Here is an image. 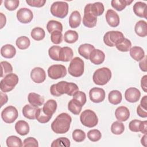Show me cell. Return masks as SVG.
<instances>
[{"instance_id": "41", "label": "cell", "mask_w": 147, "mask_h": 147, "mask_svg": "<svg viewBox=\"0 0 147 147\" xmlns=\"http://www.w3.org/2000/svg\"><path fill=\"white\" fill-rule=\"evenodd\" d=\"M124 125L120 121H115L111 126V131L114 134H121L124 131Z\"/></svg>"}, {"instance_id": "46", "label": "cell", "mask_w": 147, "mask_h": 147, "mask_svg": "<svg viewBox=\"0 0 147 147\" xmlns=\"http://www.w3.org/2000/svg\"><path fill=\"white\" fill-rule=\"evenodd\" d=\"M101 137L102 134L100 131L97 129L90 130L87 133L88 138L92 142H96L99 141L101 138Z\"/></svg>"}, {"instance_id": "7", "label": "cell", "mask_w": 147, "mask_h": 147, "mask_svg": "<svg viewBox=\"0 0 147 147\" xmlns=\"http://www.w3.org/2000/svg\"><path fill=\"white\" fill-rule=\"evenodd\" d=\"M125 38L123 34L119 31L111 30L106 32L103 37L104 43L109 47H115V45Z\"/></svg>"}, {"instance_id": "24", "label": "cell", "mask_w": 147, "mask_h": 147, "mask_svg": "<svg viewBox=\"0 0 147 147\" xmlns=\"http://www.w3.org/2000/svg\"><path fill=\"white\" fill-rule=\"evenodd\" d=\"M38 107L32 105H26L22 109L23 115L29 119H34L36 118V113Z\"/></svg>"}, {"instance_id": "22", "label": "cell", "mask_w": 147, "mask_h": 147, "mask_svg": "<svg viewBox=\"0 0 147 147\" xmlns=\"http://www.w3.org/2000/svg\"><path fill=\"white\" fill-rule=\"evenodd\" d=\"M57 106V102L54 99H49L44 105L42 110L45 114L52 116L56 110Z\"/></svg>"}, {"instance_id": "6", "label": "cell", "mask_w": 147, "mask_h": 147, "mask_svg": "<svg viewBox=\"0 0 147 147\" xmlns=\"http://www.w3.org/2000/svg\"><path fill=\"white\" fill-rule=\"evenodd\" d=\"M80 120L83 125L88 127H93L98 123V118L94 111L91 110L83 111L80 116Z\"/></svg>"}, {"instance_id": "53", "label": "cell", "mask_w": 147, "mask_h": 147, "mask_svg": "<svg viewBox=\"0 0 147 147\" xmlns=\"http://www.w3.org/2000/svg\"><path fill=\"white\" fill-rule=\"evenodd\" d=\"M26 2L30 6L41 7H42L45 2V0H26Z\"/></svg>"}, {"instance_id": "50", "label": "cell", "mask_w": 147, "mask_h": 147, "mask_svg": "<svg viewBox=\"0 0 147 147\" xmlns=\"http://www.w3.org/2000/svg\"><path fill=\"white\" fill-rule=\"evenodd\" d=\"M22 146L27 147V146H33V147H38V143L37 140L34 137H28L25 139L23 141Z\"/></svg>"}, {"instance_id": "35", "label": "cell", "mask_w": 147, "mask_h": 147, "mask_svg": "<svg viewBox=\"0 0 147 147\" xmlns=\"http://www.w3.org/2000/svg\"><path fill=\"white\" fill-rule=\"evenodd\" d=\"M47 29L49 33L55 30L63 31V25L61 23L55 20H50L47 24Z\"/></svg>"}, {"instance_id": "9", "label": "cell", "mask_w": 147, "mask_h": 147, "mask_svg": "<svg viewBox=\"0 0 147 147\" xmlns=\"http://www.w3.org/2000/svg\"><path fill=\"white\" fill-rule=\"evenodd\" d=\"M18 113L17 109L13 106L5 107L1 113V117L3 121L7 123H13L17 118Z\"/></svg>"}, {"instance_id": "19", "label": "cell", "mask_w": 147, "mask_h": 147, "mask_svg": "<svg viewBox=\"0 0 147 147\" xmlns=\"http://www.w3.org/2000/svg\"><path fill=\"white\" fill-rule=\"evenodd\" d=\"M115 116L118 121H126L130 117L129 110L125 106H119L115 111Z\"/></svg>"}, {"instance_id": "56", "label": "cell", "mask_w": 147, "mask_h": 147, "mask_svg": "<svg viewBox=\"0 0 147 147\" xmlns=\"http://www.w3.org/2000/svg\"><path fill=\"white\" fill-rule=\"evenodd\" d=\"M141 61L139 63V67L141 71L144 72H146L147 68H146V56H145L143 59L140 60Z\"/></svg>"}, {"instance_id": "3", "label": "cell", "mask_w": 147, "mask_h": 147, "mask_svg": "<svg viewBox=\"0 0 147 147\" xmlns=\"http://www.w3.org/2000/svg\"><path fill=\"white\" fill-rule=\"evenodd\" d=\"M18 76L13 73L6 75L1 81L0 88L3 92H9L14 89L18 83Z\"/></svg>"}, {"instance_id": "57", "label": "cell", "mask_w": 147, "mask_h": 147, "mask_svg": "<svg viewBox=\"0 0 147 147\" xmlns=\"http://www.w3.org/2000/svg\"><path fill=\"white\" fill-rule=\"evenodd\" d=\"M140 131H141L143 134L147 133V121H141L140 125Z\"/></svg>"}, {"instance_id": "10", "label": "cell", "mask_w": 147, "mask_h": 147, "mask_svg": "<svg viewBox=\"0 0 147 147\" xmlns=\"http://www.w3.org/2000/svg\"><path fill=\"white\" fill-rule=\"evenodd\" d=\"M97 17L95 16L90 11V4L86 5L84 10V16L83 17V25L89 28H94L96 26Z\"/></svg>"}, {"instance_id": "58", "label": "cell", "mask_w": 147, "mask_h": 147, "mask_svg": "<svg viewBox=\"0 0 147 147\" xmlns=\"http://www.w3.org/2000/svg\"><path fill=\"white\" fill-rule=\"evenodd\" d=\"M1 107H2L4 104L6 103L8 100L7 95L5 94V92H1Z\"/></svg>"}, {"instance_id": "43", "label": "cell", "mask_w": 147, "mask_h": 147, "mask_svg": "<svg viewBox=\"0 0 147 147\" xmlns=\"http://www.w3.org/2000/svg\"><path fill=\"white\" fill-rule=\"evenodd\" d=\"M70 146V141L66 137H60L55 140H54L52 144V147L57 146H66L69 147Z\"/></svg>"}, {"instance_id": "15", "label": "cell", "mask_w": 147, "mask_h": 147, "mask_svg": "<svg viewBox=\"0 0 147 147\" xmlns=\"http://www.w3.org/2000/svg\"><path fill=\"white\" fill-rule=\"evenodd\" d=\"M67 82L61 81L52 84L50 88L51 94L55 96H60L66 93V84Z\"/></svg>"}, {"instance_id": "52", "label": "cell", "mask_w": 147, "mask_h": 147, "mask_svg": "<svg viewBox=\"0 0 147 147\" xmlns=\"http://www.w3.org/2000/svg\"><path fill=\"white\" fill-rule=\"evenodd\" d=\"M141 121L138 119H134L130 122L129 125V129L133 132H138L140 131V125Z\"/></svg>"}, {"instance_id": "31", "label": "cell", "mask_w": 147, "mask_h": 147, "mask_svg": "<svg viewBox=\"0 0 147 147\" xmlns=\"http://www.w3.org/2000/svg\"><path fill=\"white\" fill-rule=\"evenodd\" d=\"M122 94L118 90H112L108 95V99L110 103L117 105L121 103L122 100Z\"/></svg>"}, {"instance_id": "20", "label": "cell", "mask_w": 147, "mask_h": 147, "mask_svg": "<svg viewBox=\"0 0 147 147\" xmlns=\"http://www.w3.org/2000/svg\"><path fill=\"white\" fill-rule=\"evenodd\" d=\"M74 55V52L72 49L68 47H64L61 48L59 54V61L67 62L72 60Z\"/></svg>"}, {"instance_id": "39", "label": "cell", "mask_w": 147, "mask_h": 147, "mask_svg": "<svg viewBox=\"0 0 147 147\" xmlns=\"http://www.w3.org/2000/svg\"><path fill=\"white\" fill-rule=\"evenodd\" d=\"M6 145L8 147H21L22 146V143L21 140L16 136H10L6 139Z\"/></svg>"}, {"instance_id": "40", "label": "cell", "mask_w": 147, "mask_h": 147, "mask_svg": "<svg viewBox=\"0 0 147 147\" xmlns=\"http://www.w3.org/2000/svg\"><path fill=\"white\" fill-rule=\"evenodd\" d=\"M131 46V41L126 38H125L123 40L115 45L117 49L121 52H128L130 49Z\"/></svg>"}, {"instance_id": "37", "label": "cell", "mask_w": 147, "mask_h": 147, "mask_svg": "<svg viewBox=\"0 0 147 147\" xmlns=\"http://www.w3.org/2000/svg\"><path fill=\"white\" fill-rule=\"evenodd\" d=\"M30 35L34 40L36 41H40L45 37V33L42 28L40 27H36L32 29Z\"/></svg>"}, {"instance_id": "28", "label": "cell", "mask_w": 147, "mask_h": 147, "mask_svg": "<svg viewBox=\"0 0 147 147\" xmlns=\"http://www.w3.org/2000/svg\"><path fill=\"white\" fill-rule=\"evenodd\" d=\"M129 51L130 56L137 61L141 60L145 56L144 49L140 47H133Z\"/></svg>"}, {"instance_id": "49", "label": "cell", "mask_w": 147, "mask_h": 147, "mask_svg": "<svg viewBox=\"0 0 147 147\" xmlns=\"http://www.w3.org/2000/svg\"><path fill=\"white\" fill-rule=\"evenodd\" d=\"M79 91L78 86L74 83L67 82L66 85V94L69 96H73Z\"/></svg>"}, {"instance_id": "2", "label": "cell", "mask_w": 147, "mask_h": 147, "mask_svg": "<svg viewBox=\"0 0 147 147\" xmlns=\"http://www.w3.org/2000/svg\"><path fill=\"white\" fill-rule=\"evenodd\" d=\"M111 78V71L107 67H103L96 69L92 76L93 82L99 86L107 84Z\"/></svg>"}, {"instance_id": "36", "label": "cell", "mask_w": 147, "mask_h": 147, "mask_svg": "<svg viewBox=\"0 0 147 147\" xmlns=\"http://www.w3.org/2000/svg\"><path fill=\"white\" fill-rule=\"evenodd\" d=\"M16 44L19 49H26L30 46V41L26 36H20L16 40Z\"/></svg>"}, {"instance_id": "21", "label": "cell", "mask_w": 147, "mask_h": 147, "mask_svg": "<svg viewBox=\"0 0 147 147\" xmlns=\"http://www.w3.org/2000/svg\"><path fill=\"white\" fill-rule=\"evenodd\" d=\"M16 53L15 47L11 44H6L1 48V55L5 58H13Z\"/></svg>"}, {"instance_id": "13", "label": "cell", "mask_w": 147, "mask_h": 147, "mask_svg": "<svg viewBox=\"0 0 147 147\" xmlns=\"http://www.w3.org/2000/svg\"><path fill=\"white\" fill-rule=\"evenodd\" d=\"M30 78L32 80L36 83H41L46 79V74L43 68L41 67H35L31 71Z\"/></svg>"}, {"instance_id": "55", "label": "cell", "mask_w": 147, "mask_h": 147, "mask_svg": "<svg viewBox=\"0 0 147 147\" xmlns=\"http://www.w3.org/2000/svg\"><path fill=\"white\" fill-rule=\"evenodd\" d=\"M141 86L144 92H147V76L144 75L141 80Z\"/></svg>"}, {"instance_id": "11", "label": "cell", "mask_w": 147, "mask_h": 147, "mask_svg": "<svg viewBox=\"0 0 147 147\" xmlns=\"http://www.w3.org/2000/svg\"><path fill=\"white\" fill-rule=\"evenodd\" d=\"M17 18L21 23L28 24L33 20V14L29 9L23 7L17 11Z\"/></svg>"}, {"instance_id": "14", "label": "cell", "mask_w": 147, "mask_h": 147, "mask_svg": "<svg viewBox=\"0 0 147 147\" xmlns=\"http://www.w3.org/2000/svg\"><path fill=\"white\" fill-rule=\"evenodd\" d=\"M141 96L140 90L135 87H130L125 92L126 100L130 103H135L138 101Z\"/></svg>"}, {"instance_id": "54", "label": "cell", "mask_w": 147, "mask_h": 147, "mask_svg": "<svg viewBox=\"0 0 147 147\" xmlns=\"http://www.w3.org/2000/svg\"><path fill=\"white\" fill-rule=\"evenodd\" d=\"M137 114L142 118L147 117V110L146 109L144 108L141 105H139L137 108Z\"/></svg>"}, {"instance_id": "5", "label": "cell", "mask_w": 147, "mask_h": 147, "mask_svg": "<svg viewBox=\"0 0 147 147\" xmlns=\"http://www.w3.org/2000/svg\"><path fill=\"white\" fill-rule=\"evenodd\" d=\"M50 10L53 16L60 18H64L68 14V5L66 2L56 1L52 4Z\"/></svg>"}, {"instance_id": "59", "label": "cell", "mask_w": 147, "mask_h": 147, "mask_svg": "<svg viewBox=\"0 0 147 147\" xmlns=\"http://www.w3.org/2000/svg\"><path fill=\"white\" fill-rule=\"evenodd\" d=\"M0 17H1V28H0L2 29L3 27L6 25V16L2 13H0Z\"/></svg>"}, {"instance_id": "45", "label": "cell", "mask_w": 147, "mask_h": 147, "mask_svg": "<svg viewBox=\"0 0 147 147\" xmlns=\"http://www.w3.org/2000/svg\"><path fill=\"white\" fill-rule=\"evenodd\" d=\"M72 136L74 141L78 142H80L84 141L86 138V133L82 130L75 129L74 130Z\"/></svg>"}, {"instance_id": "23", "label": "cell", "mask_w": 147, "mask_h": 147, "mask_svg": "<svg viewBox=\"0 0 147 147\" xmlns=\"http://www.w3.org/2000/svg\"><path fill=\"white\" fill-rule=\"evenodd\" d=\"M15 129L18 134L21 136H25L29 132V126L28 122L24 120H20L16 122Z\"/></svg>"}, {"instance_id": "17", "label": "cell", "mask_w": 147, "mask_h": 147, "mask_svg": "<svg viewBox=\"0 0 147 147\" xmlns=\"http://www.w3.org/2000/svg\"><path fill=\"white\" fill-rule=\"evenodd\" d=\"M105 59V55L104 52L98 49H94L90 55V60L91 62L95 65H99L102 64Z\"/></svg>"}, {"instance_id": "4", "label": "cell", "mask_w": 147, "mask_h": 147, "mask_svg": "<svg viewBox=\"0 0 147 147\" xmlns=\"http://www.w3.org/2000/svg\"><path fill=\"white\" fill-rule=\"evenodd\" d=\"M84 63L79 57H75L71 60L68 67V73L74 77L81 76L84 73Z\"/></svg>"}, {"instance_id": "38", "label": "cell", "mask_w": 147, "mask_h": 147, "mask_svg": "<svg viewBox=\"0 0 147 147\" xmlns=\"http://www.w3.org/2000/svg\"><path fill=\"white\" fill-rule=\"evenodd\" d=\"M52 117L45 114L42 110V108H38L36 113V119L41 123H45L49 122Z\"/></svg>"}, {"instance_id": "12", "label": "cell", "mask_w": 147, "mask_h": 147, "mask_svg": "<svg viewBox=\"0 0 147 147\" xmlns=\"http://www.w3.org/2000/svg\"><path fill=\"white\" fill-rule=\"evenodd\" d=\"M90 100L94 103H100L105 98V91L103 88L93 87L89 91Z\"/></svg>"}, {"instance_id": "8", "label": "cell", "mask_w": 147, "mask_h": 147, "mask_svg": "<svg viewBox=\"0 0 147 147\" xmlns=\"http://www.w3.org/2000/svg\"><path fill=\"white\" fill-rule=\"evenodd\" d=\"M48 74L52 79H58L64 78L67 75V69L63 65L55 64L48 68Z\"/></svg>"}, {"instance_id": "51", "label": "cell", "mask_w": 147, "mask_h": 147, "mask_svg": "<svg viewBox=\"0 0 147 147\" xmlns=\"http://www.w3.org/2000/svg\"><path fill=\"white\" fill-rule=\"evenodd\" d=\"M73 98L78 100L83 106L84 105L87 100L86 94L82 91H77L73 95Z\"/></svg>"}, {"instance_id": "1", "label": "cell", "mask_w": 147, "mask_h": 147, "mask_svg": "<svg viewBox=\"0 0 147 147\" xmlns=\"http://www.w3.org/2000/svg\"><path fill=\"white\" fill-rule=\"evenodd\" d=\"M71 122V117L66 113H62L52 122L51 129L56 134H64L69 130Z\"/></svg>"}, {"instance_id": "48", "label": "cell", "mask_w": 147, "mask_h": 147, "mask_svg": "<svg viewBox=\"0 0 147 147\" xmlns=\"http://www.w3.org/2000/svg\"><path fill=\"white\" fill-rule=\"evenodd\" d=\"M20 1L18 0H5L4 5L6 9L10 11L16 10L19 6Z\"/></svg>"}, {"instance_id": "60", "label": "cell", "mask_w": 147, "mask_h": 147, "mask_svg": "<svg viewBox=\"0 0 147 147\" xmlns=\"http://www.w3.org/2000/svg\"><path fill=\"white\" fill-rule=\"evenodd\" d=\"M140 105L145 109H147V96L145 95L141 100Z\"/></svg>"}, {"instance_id": "18", "label": "cell", "mask_w": 147, "mask_h": 147, "mask_svg": "<svg viewBox=\"0 0 147 147\" xmlns=\"http://www.w3.org/2000/svg\"><path fill=\"white\" fill-rule=\"evenodd\" d=\"M133 11L134 14L139 17L147 18V10H146V4L142 2H137L133 5Z\"/></svg>"}, {"instance_id": "61", "label": "cell", "mask_w": 147, "mask_h": 147, "mask_svg": "<svg viewBox=\"0 0 147 147\" xmlns=\"http://www.w3.org/2000/svg\"><path fill=\"white\" fill-rule=\"evenodd\" d=\"M146 138H147L146 134H145L144 136L142 137V138H141V144H142V145H144V146H146V143H147Z\"/></svg>"}, {"instance_id": "34", "label": "cell", "mask_w": 147, "mask_h": 147, "mask_svg": "<svg viewBox=\"0 0 147 147\" xmlns=\"http://www.w3.org/2000/svg\"><path fill=\"white\" fill-rule=\"evenodd\" d=\"M78 33L76 31L72 30H67L64 35V41L68 44H73L75 42L78 40Z\"/></svg>"}, {"instance_id": "27", "label": "cell", "mask_w": 147, "mask_h": 147, "mask_svg": "<svg viewBox=\"0 0 147 147\" xmlns=\"http://www.w3.org/2000/svg\"><path fill=\"white\" fill-rule=\"evenodd\" d=\"M94 49H95V47L92 45L90 44H83L79 46L78 52L80 56L86 59H89L90 55Z\"/></svg>"}, {"instance_id": "29", "label": "cell", "mask_w": 147, "mask_h": 147, "mask_svg": "<svg viewBox=\"0 0 147 147\" xmlns=\"http://www.w3.org/2000/svg\"><path fill=\"white\" fill-rule=\"evenodd\" d=\"M81 15L80 13L77 11H74L71 14L69 18V25L71 28H78L81 22Z\"/></svg>"}, {"instance_id": "33", "label": "cell", "mask_w": 147, "mask_h": 147, "mask_svg": "<svg viewBox=\"0 0 147 147\" xmlns=\"http://www.w3.org/2000/svg\"><path fill=\"white\" fill-rule=\"evenodd\" d=\"M132 2V0H112L111 1V4L114 9L119 11L123 10L126 6L129 5Z\"/></svg>"}, {"instance_id": "30", "label": "cell", "mask_w": 147, "mask_h": 147, "mask_svg": "<svg viewBox=\"0 0 147 147\" xmlns=\"http://www.w3.org/2000/svg\"><path fill=\"white\" fill-rule=\"evenodd\" d=\"M83 105L76 99H71L68 104V109L72 113L75 115H79L82 110Z\"/></svg>"}, {"instance_id": "44", "label": "cell", "mask_w": 147, "mask_h": 147, "mask_svg": "<svg viewBox=\"0 0 147 147\" xmlns=\"http://www.w3.org/2000/svg\"><path fill=\"white\" fill-rule=\"evenodd\" d=\"M60 49L61 47L57 45H53L50 47L48 50V55L50 58L55 61H59V54Z\"/></svg>"}, {"instance_id": "42", "label": "cell", "mask_w": 147, "mask_h": 147, "mask_svg": "<svg viewBox=\"0 0 147 147\" xmlns=\"http://www.w3.org/2000/svg\"><path fill=\"white\" fill-rule=\"evenodd\" d=\"M1 77L2 78L4 76L11 74L13 72V67L7 61H1Z\"/></svg>"}, {"instance_id": "16", "label": "cell", "mask_w": 147, "mask_h": 147, "mask_svg": "<svg viewBox=\"0 0 147 147\" xmlns=\"http://www.w3.org/2000/svg\"><path fill=\"white\" fill-rule=\"evenodd\" d=\"M106 20L107 24L111 27H117L119 24V17L113 10L109 9L106 13Z\"/></svg>"}, {"instance_id": "47", "label": "cell", "mask_w": 147, "mask_h": 147, "mask_svg": "<svg viewBox=\"0 0 147 147\" xmlns=\"http://www.w3.org/2000/svg\"><path fill=\"white\" fill-rule=\"evenodd\" d=\"M51 41L55 44H59L63 40L62 33L59 30H55L51 33Z\"/></svg>"}, {"instance_id": "25", "label": "cell", "mask_w": 147, "mask_h": 147, "mask_svg": "<svg viewBox=\"0 0 147 147\" xmlns=\"http://www.w3.org/2000/svg\"><path fill=\"white\" fill-rule=\"evenodd\" d=\"M134 31L140 37H144L147 36V24L144 20L138 21L135 25Z\"/></svg>"}, {"instance_id": "26", "label": "cell", "mask_w": 147, "mask_h": 147, "mask_svg": "<svg viewBox=\"0 0 147 147\" xmlns=\"http://www.w3.org/2000/svg\"><path fill=\"white\" fill-rule=\"evenodd\" d=\"M28 100L30 105L36 107L41 106L44 102V97L35 92L29 93L28 96Z\"/></svg>"}, {"instance_id": "32", "label": "cell", "mask_w": 147, "mask_h": 147, "mask_svg": "<svg viewBox=\"0 0 147 147\" xmlns=\"http://www.w3.org/2000/svg\"><path fill=\"white\" fill-rule=\"evenodd\" d=\"M91 12L96 17L102 15L105 10L103 4L99 2L89 3Z\"/></svg>"}]
</instances>
